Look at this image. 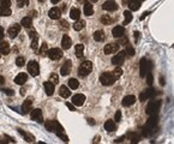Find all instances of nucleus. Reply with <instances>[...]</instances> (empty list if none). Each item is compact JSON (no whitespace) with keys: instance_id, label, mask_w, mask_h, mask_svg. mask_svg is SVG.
Instances as JSON below:
<instances>
[{"instance_id":"1","label":"nucleus","mask_w":174,"mask_h":144,"mask_svg":"<svg viewBox=\"0 0 174 144\" xmlns=\"http://www.w3.org/2000/svg\"><path fill=\"white\" fill-rule=\"evenodd\" d=\"M151 70V62L146 58H142L139 61V75L141 77H145Z\"/></svg>"},{"instance_id":"2","label":"nucleus","mask_w":174,"mask_h":144,"mask_svg":"<svg viewBox=\"0 0 174 144\" xmlns=\"http://www.w3.org/2000/svg\"><path fill=\"white\" fill-rule=\"evenodd\" d=\"M115 79H117V77L114 76V73H112V72H105V73H102L101 77H100V82L105 87L113 85Z\"/></svg>"},{"instance_id":"3","label":"nucleus","mask_w":174,"mask_h":144,"mask_svg":"<svg viewBox=\"0 0 174 144\" xmlns=\"http://www.w3.org/2000/svg\"><path fill=\"white\" fill-rule=\"evenodd\" d=\"M91 70H93V64H91V61L86 60V61H83V62L80 64V66H79V68H78V73H79L80 77H85V76H88V75L90 73Z\"/></svg>"},{"instance_id":"4","label":"nucleus","mask_w":174,"mask_h":144,"mask_svg":"<svg viewBox=\"0 0 174 144\" xmlns=\"http://www.w3.org/2000/svg\"><path fill=\"white\" fill-rule=\"evenodd\" d=\"M160 107H161V101H158V100L157 101H150L146 106L145 112H146L148 115H156L160 111Z\"/></svg>"},{"instance_id":"5","label":"nucleus","mask_w":174,"mask_h":144,"mask_svg":"<svg viewBox=\"0 0 174 144\" xmlns=\"http://www.w3.org/2000/svg\"><path fill=\"white\" fill-rule=\"evenodd\" d=\"M157 125V117L156 115H150V118L146 120L145 126H144V134L148 136Z\"/></svg>"},{"instance_id":"6","label":"nucleus","mask_w":174,"mask_h":144,"mask_svg":"<svg viewBox=\"0 0 174 144\" xmlns=\"http://www.w3.org/2000/svg\"><path fill=\"white\" fill-rule=\"evenodd\" d=\"M28 72H29V73H30L33 77L39 76V73H40V67H39L37 61L33 60V61H30V62L28 64Z\"/></svg>"},{"instance_id":"7","label":"nucleus","mask_w":174,"mask_h":144,"mask_svg":"<svg viewBox=\"0 0 174 144\" xmlns=\"http://www.w3.org/2000/svg\"><path fill=\"white\" fill-rule=\"evenodd\" d=\"M155 95H156V90L152 89V88H149V89H145L144 91L141 93V95H139V100H141V101H146V100L154 97Z\"/></svg>"},{"instance_id":"8","label":"nucleus","mask_w":174,"mask_h":144,"mask_svg":"<svg viewBox=\"0 0 174 144\" xmlns=\"http://www.w3.org/2000/svg\"><path fill=\"white\" fill-rule=\"evenodd\" d=\"M45 127H46L49 132H57V131L61 127V125H60L58 121H55V120H48L47 122H45Z\"/></svg>"},{"instance_id":"9","label":"nucleus","mask_w":174,"mask_h":144,"mask_svg":"<svg viewBox=\"0 0 174 144\" xmlns=\"http://www.w3.org/2000/svg\"><path fill=\"white\" fill-rule=\"evenodd\" d=\"M102 9H103L105 11L113 12V11L118 10V5H117V3L114 1V0H107V1H105V3H103Z\"/></svg>"},{"instance_id":"10","label":"nucleus","mask_w":174,"mask_h":144,"mask_svg":"<svg viewBox=\"0 0 174 144\" xmlns=\"http://www.w3.org/2000/svg\"><path fill=\"white\" fill-rule=\"evenodd\" d=\"M48 56L52 60H59L62 56V52L59 48H52V49L48 50Z\"/></svg>"},{"instance_id":"11","label":"nucleus","mask_w":174,"mask_h":144,"mask_svg":"<svg viewBox=\"0 0 174 144\" xmlns=\"http://www.w3.org/2000/svg\"><path fill=\"white\" fill-rule=\"evenodd\" d=\"M84 102H85V96L83 94H76V95L72 96V103L74 106L80 107V106L84 105Z\"/></svg>"},{"instance_id":"12","label":"nucleus","mask_w":174,"mask_h":144,"mask_svg":"<svg viewBox=\"0 0 174 144\" xmlns=\"http://www.w3.org/2000/svg\"><path fill=\"white\" fill-rule=\"evenodd\" d=\"M125 50L124 52H120V53H117V55H114L112 58V62L115 65V66H120L123 62H124V59H125Z\"/></svg>"},{"instance_id":"13","label":"nucleus","mask_w":174,"mask_h":144,"mask_svg":"<svg viewBox=\"0 0 174 144\" xmlns=\"http://www.w3.org/2000/svg\"><path fill=\"white\" fill-rule=\"evenodd\" d=\"M105 53L106 54H113V53H117L119 50V45L118 43H107L103 48Z\"/></svg>"},{"instance_id":"14","label":"nucleus","mask_w":174,"mask_h":144,"mask_svg":"<svg viewBox=\"0 0 174 144\" xmlns=\"http://www.w3.org/2000/svg\"><path fill=\"white\" fill-rule=\"evenodd\" d=\"M30 117H31V119H33L34 121H37V122H42V121H43L42 111H41V109H39V108H36V109L31 111V113H30Z\"/></svg>"},{"instance_id":"15","label":"nucleus","mask_w":174,"mask_h":144,"mask_svg":"<svg viewBox=\"0 0 174 144\" xmlns=\"http://www.w3.org/2000/svg\"><path fill=\"white\" fill-rule=\"evenodd\" d=\"M71 68H72V62L70 60H66L64 62V65L61 66V68H60V75L61 76H67L70 73Z\"/></svg>"},{"instance_id":"16","label":"nucleus","mask_w":174,"mask_h":144,"mask_svg":"<svg viewBox=\"0 0 174 144\" xmlns=\"http://www.w3.org/2000/svg\"><path fill=\"white\" fill-rule=\"evenodd\" d=\"M19 31H21V25H19V24H13V25H11V27L9 28V36H10V39H16L17 35L19 34Z\"/></svg>"},{"instance_id":"17","label":"nucleus","mask_w":174,"mask_h":144,"mask_svg":"<svg viewBox=\"0 0 174 144\" xmlns=\"http://www.w3.org/2000/svg\"><path fill=\"white\" fill-rule=\"evenodd\" d=\"M112 34H113L114 37H117V39H121V37L124 36V34H125V28H124L123 25H117V27L113 28Z\"/></svg>"},{"instance_id":"18","label":"nucleus","mask_w":174,"mask_h":144,"mask_svg":"<svg viewBox=\"0 0 174 144\" xmlns=\"http://www.w3.org/2000/svg\"><path fill=\"white\" fill-rule=\"evenodd\" d=\"M124 1L129 5L130 10H132V11H137V10L141 9V1L139 0H124Z\"/></svg>"},{"instance_id":"19","label":"nucleus","mask_w":174,"mask_h":144,"mask_svg":"<svg viewBox=\"0 0 174 144\" xmlns=\"http://www.w3.org/2000/svg\"><path fill=\"white\" fill-rule=\"evenodd\" d=\"M135 102H136V96H133V95H126V96L123 99V106H124V107H130V106H132Z\"/></svg>"},{"instance_id":"20","label":"nucleus","mask_w":174,"mask_h":144,"mask_svg":"<svg viewBox=\"0 0 174 144\" xmlns=\"http://www.w3.org/2000/svg\"><path fill=\"white\" fill-rule=\"evenodd\" d=\"M31 106H33V100L31 99H27L22 105V113L23 114H28L29 111L31 109Z\"/></svg>"},{"instance_id":"21","label":"nucleus","mask_w":174,"mask_h":144,"mask_svg":"<svg viewBox=\"0 0 174 144\" xmlns=\"http://www.w3.org/2000/svg\"><path fill=\"white\" fill-rule=\"evenodd\" d=\"M27 81H28V75L23 73V72H22V73H19V75H17L16 78H15V83L18 84V85H23Z\"/></svg>"},{"instance_id":"22","label":"nucleus","mask_w":174,"mask_h":144,"mask_svg":"<svg viewBox=\"0 0 174 144\" xmlns=\"http://www.w3.org/2000/svg\"><path fill=\"white\" fill-rule=\"evenodd\" d=\"M0 53L4 54V55H7L10 53V46L6 41L0 40Z\"/></svg>"},{"instance_id":"23","label":"nucleus","mask_w":174,"mask_h":144,"mask_svg":"<svg viewBox=\"0 0 174 144\" xmlns=\"http://www.w3.org/2000/svg\"><path fill=\"white\" fill-rule=\"evenodd\" d=\"M48 15H49V17L52 19H59L61 17V10H59L58 7H53V9L49 10V13Z\"/></svg>"},{"instance_id":"24","label":"nucleus","mask_w":174,"mask_h":144,"mask_svg":"<svg viewBox=\"0 0 174 144\" xmlns=\"http://www.w3.org/2000/svg\"><path fill=\"white\" fill-rule=\"evenodd\" d=\"M43 87H45V91H46V94L47 95H49V96H52L53 94H54V84L52 83V82H46L45 84H43Z\"/></svg>"},{"instance_id":"25","label":"nucleus","mask_w":174,"mask_h":144,"mask_svg":"<svg viewBox=\"0 0 174 144\" xmlns=\"http://www.w3.org/2000/svg\"><path fill=\"white\" fill-rule=\"evenodd\" d=\"M71 46H72L71 39H70L67 35H64V36H62V40H61V47H62L64 49H68Z\"/></svg>"},{"instance_id":"26","label":"nucleus","mask_w":174,"mask_h":144,"mask_svg":"<svg viewBox=\"0 0 174 144\" xmlns=\"http://www.w3.org/2000/svg\"><path fill=\"white\" fill-rule=\"evenodd\" d=\"M59 94H60V96H61V97L67 99V97L71 95V91L68 90V88H67V87L61 85V87H60V89H59Z\"/></svg>"},{"instance_id":"27","label":"nucleus","mask_w":174,"mask_h":144,"mask_svg":"<svg viewBox=\"0 0 174 144\" xmlns=\"http://www.w3.org/2000/svg\"><path fill=\"white\" fill-rule=\"evenodd\" d=\"M70 17L74 21H78L79 17H80V11L77 9V7H72L71 11H70Z\"/></svg>"},{"instance_id":"28","label":"nucleus","mask_w":174,"mask_h":144,"mask_svg":"<svg viewBox=\"0 0 174 144\" xmlns=\"http://www.w3.org/2000/svg\"><path fill=\"white\" fill-rule=\"evenodd\" d=\"M105 33L102 31V30H97V31H95L94 33V40L95 41H97V42H102V41H105Z\"/></svg>"},{"instance_id":"29","label":"nucleus","mask_w":174,"mask_h":144,"mask_svg":"<svg viewBox=\"0 0 174 144\" xmlns=\"http://www.w3.org/2000/svg\"><path fill=\"white\" fill-rule=\"evenodd\" d=\"M105 128H106V131H108V132L115 131V122H114L113 120H107V121L105 122Z\"/></svg>"},{"instance_id":"30","label":"nucleus","mask_w":174,"mask_h":144,"mask_svg":"<svg viewBox=\"0 0 174 144\" xmlns=\"http://www.w3.org/2000/svg\"><path fill=\"white\" fill-rule=\"evenodd\" d=\"M84 13H85L86 16H93V13H94V7H93V5H91L90 3H85V5H84Z\"/></svg>"},{"instance_id":"31","label":"nucleus","mask_w":174,"mask_h":144,"mask_svg":"<svg viewBox=\"0 0 174 144\" xmlns=\"http://www.w3.org/2000/svg\"><path fill=\"white\" fill-rule=\"evenodd\" d=\"M76 55L77 58H82L84 55V46L82 43H78L76 46Z\"/></svg>"},{"instance_id":"32","label":"nucleus","mask_w":174,"mask_h":144,"mask_svg":"<svg viewBox=\"0 0 174 144\" xmlns=\"http://www.w3.org/2000/svg\"><path fill=\"white\" fill-rule=\"evenodd\" d=\"M18 131H19V133H21V134H22V136L24 137V139H25L27 142H29V143L34 142V139H35V138H34V136H33V134H29V133L24 132V131H23V130H21V128H19Z\"/></svg>"},{"instance_id":"33","label":"nucleus","mask_w":174,"mask_h":144,"mask_svg":"<svg viewBox=\"0 0 174 144\" xmlns=\"http://www.w3.org/2000/svg\"><path fill=\"white\" fill-rule=\"evenodd\" d=\"M21 24L24 27V28H31V24H33V19L30 17H24L21 22Z\"/></svg>"},{"instance_id":"34","label":"nucleus","mask_w":174,"mask_h":144,"mask_svg":"<svg viewBox=\"0 0 174 144\" xmlns=\"http://www.w3.org/2000/svg\"><path fill=\"white\" fill-rule=\"evenodd\" d=\"M84 25H85V22L82 21V19H78V21L73 24V29H74L76 31H79V30H82V29L84 28Z\"/></svg>"},{"instance_id":"35","label":"nucleus","mask_w":174,"mask_h":144,"mask_svg":"<svg viewBox=\"0 0 174 144\" xmlns=\"http://www.w3.org/2000/svg\"><path fill=\"white\" fill-rule=\"evenodd\" d=\"M68 87H70V89H78V87H79V82L76 79V78H71L70 81H68Z\"/></svg>"},{"instance_id":"36","label":"nucleus","mask_w":174,"mask_h":144,"mask_svg":"<svg viewBox=\"0 0 174 144\" xmlns=\"http://www.w3.org/2000/svg\"><path fill=\"white\" fill-rule=\"evenodd\" d=\"M11 9L10 7H3V6H0V16H10L11 15Z\"/></svg>"},{"instance_id":"37","label":"nucleus","mask_w":174,"mask_h":144,"mask_svg":"<svg viewBox=\"0 0 174 144\" xmlns=\"http://www.w3.org/2000/svg\"><path fill=\"white\" fill-rule=\"evenodd\" d=\"M101 22H102V24H106V25H108V24H112L113 19L109 17V15H103V16L101 17Z\"/></svg>"},{"instance_id":"38","label":"nucleus","mask_w":174,"mask_h":144,"mask_svg":"<svg viewBox=\"0 0 174 144\" xmlns=\"http://www.w3.org/2000/svg\"><path fill=\"white\" fill-rule=\"evenodd\" d=\"M127 137H129V139H131L132 143H137V142H139V139H141V136L137 134V133H129Z\"/></svg>"},{"instance_id":"39","label":"nucleus","mask_w":174,"mask_h":144,"mask_svg":"<svg viewBox=\"0 0 174 144\" xmlns=\"http://www.w3.org/2000/svg\"><path fill=\"white\" fill-rule=\"evenodd\" d=\"M124 17H125V21H124V24H129L131 21H132V13L130 11H125L124 12Z\"/></svg>"},{"instance_id":"40","label":"nucleus","mask_w":174,"mask_h":144,"mask_svg":"<svg viewBox=\"0 0 174 144\" xmlns=\"http://www.w3.org/2000/svg\"><path fill=\"white\" fill-rule=\"evenodd\" d=\"M40 54H41L42 56L48 55V46H47V43H42L41 49H40Z\"/></svg>"},{"instance_id":"41","label":"nucleus","mask_w":174,"mask_h":144,"mask_svg":"<svg viewBox=\"0 0 174 144\" xmlns=\"http://www.w3.org/2000/svg\"><path fill=\"white\" fill-rule=\"evenodd\" d=\"M37 46H39V36L35 35L34 37H31V48L37 49Z\"/></svg>"},{"instance_id":"42","label":"nucleus","mask_w":174,"mask_h":144,"mask_svg":"<svg viewBox=\"0 0 174 144\" xmlns=\"http://www.w3.org/2000/svg\"><path fill=\"white\" fill-rule=\"evenodd\" d=\"M125 54H126L127 56H133V54H135V49H133L131 46H127L126 49H125Z\"/></svg>"},{"instance_id":"43","label":"nucleus","mask_w":174,"mask_h":144,"mask_svg":"<svg viewBox=\"0 0 174 144\" xmlns=\"http://www.w3.org/2000/svg\"><path fill=\"white\" fill-rule=\"evenodd\" d=\"M24 64H25V59H24L23 56H18V58L16 59V65H17V66L22 67V66H24Z\"/></svg>"},{"instance_id":"44","label":"nucleus","mask_w":174,"mask_h":144,"mask_svg":"<svg viewBox=\"0 0 174 144\" xmlns=\"http://www.w3.org/2000/svg\"><path fill=\"white\" fill-rule=\"evenodd\" d=\"M49 82H52L53 84H58L59 83V76L57 73H53L51 77H49Z\"/></svg>"},{"instance_id":"45","label":"nucleus","mask_w":174,"mask_h":144,"mask_svg":"<svg viewBox=\"0 0 174 144\" xmlns=\"http://www.w3.org/2000/svg\"><path fill=\"white\" fill-rule=\"evenodd\" d=\"M113 73H114V76H115L117 78H119V77L123 75V70H121L119 66H117V67H115V70L113 71Z\"/></svg>"},{"instance_id":"46","label":"nucleus","mask_w":174,"mask_h":144,"mask_svg":"<svg viewBox=\"0 0 174 144\" xmlns=\"http://www.w3.org/2000/svg\"><path fill=\"white\" fill-rule=\"evenodd\" d=\"M28 3H29V0H17V4L19 7H24L25 5H28Z\"/></svg>"},{"instance_id":"47","label":"nucleus","mask_w":174,"mask_h":144,"mask_svg":"<svg viewBox=\"0 0 174 144\" xmlns=\"http://www.w3.org/2000/svg\"><path fill=\"white\" fill-rule=\"evenodd\" d=\"M1 6L3 7H10L11 6V0H1Z\"/></svg>"},{"instance_id":"48","label":"nucleus","mask_w":174,"mask_h":144,"mask_svg":"<svg viewBox=\"0 0 174 144\" xmlns=\"http://www.w3.org/2000/svg\"><path fill=\"white\" fill-rule=\"evenodd\" d=\"M146 82H148V84H149V85H151V84H152V75L150 73V72L146 75Z\"/></svg>"},{"instance_id":"49","label":"nucleus","mask_w":174,"mask_h":144,"mask_svg":"<svg viewBox=\"0 0 174 144\" xmlns=\"http://www.w3.org/2000/svg\"><path fill=\"white\" fill-rule=\"evenodd\" d=\"M3 91H4L6 95H9V96H12V95L15 94V91H13L12 89H3Z\"/></svg>"},{"instance_id":"50","label":"nucleus","mask_w":174,"mask_h":144,"mask_svg":"<svg viewBox=\"0 0 174 144\" xmlns=\"http://www.w3.org/2000/svg\"><path fill=\"white\" fill-rule=\"evenodd\" d=\"M114 119H115L117 121H120V120H121V112H120V111H117V113H115V115H114Z\"/></svg>"},{"instance_id":"51","label":"nucleus","mask_w":174,"mask_h":144,"mask_svg":"<svg viewBox=\"0 0 174 144\" xmlns=\"http://www.w3.org/2000/svg\"><path fill=\"white\" fill-rule=\"evenodd\" d=\"M66 107H67L70 111H74V105H73V103H68V102H67V103H66Z\"/></svg>"},{"instance_id":"52","label":"nucleus","mask_w":174,"mask_h":144,"mask_svg":"<svg viewBox=\"0 0 174 144\" xmlns=\"http://www.w3.org/2000/svg\"><path fill=\"white\" fill-rule=\"evenodd\" d=\"M4 35H5V34H4V29H3L1 27H0V40H3V39H4Z\"/></svg>"},{"instance_id":"53","label":"nucleus","mask_w":174,"mask_h":144,"mask_svg":"<svg viewBox=\"0 0 174 144\" xmlns=\"http://www.w3.org/2000/svg\"><path fill=\"white\" fill-rule=\"evenodd\" d=\"M60 23H61V27H62V28H67V27H68V25H67V22H66V21H61Z\"/></svg>"},{"instance_id":"54","label":"nucleus","mask_w":174,"mask_h":144,"mask_svg":"<svg viewBox=\"0 0 174 144\" xmlns=\"http://www.w3.org/2000/svg\"><path fill=\"white\" fill-rule=\"evenodd\" d=\"M4 83H5V78L3 76H0V85H3Z\"/></svg>"},{"instance_id":"55","label":"nucleus","mask_w":174,"mask_h":144,"mask_svg":"<svg viewBox=\"0 0 174 144\" xmlns=\"http://www.w3.org/2000/svg\"><path fill=\"white\" fill-rule=\"evenodd\" d=\"M148 15H149V12H144V13H143V16L141 17V21H143V19H144V18H145Z\"/></svg>"},{"instance_id":"56","label":"nucleus","mask_w":174,"mask_h":144,"mask_svg":"<svg viewBox=\"0 0 174 144\" xmlns=\"http://www.w3.org/2000/svg\"><path fill=\"white\" fill-rule=\"evenodd\" d=\"M88 122H89L90 125H95V121H94V119H88Z\"/></svg>"},{"instance_id":"57","label":"nucleus","mask_w":174,"mask_h":144,"mask_svg":"<svg viewBox=\"0 0 174 144\" xmlns=\"http://www.w3.org/2000/svg\"><path fill=\"white\" fill-rule=\"evenodd\" d=\"M96 142H100V136L95 137V139H94V143H96Z\"/></svg>"},{"instance_id":"58","label":"nucleus","mask_w":174,"mask_h":144,"mask_svg":"<svg viewBox=\"0 0 174 144\" xmlns=\"http://www.w3.org/2000/svg\"><path fill=\"white\" fill-rule=\"evenodd\" d=\"M51 1H52V4H58L60 0H51Z\"/></svg>"},{"instance_id":"59","label":"nucleus","mask_w":174,"mask_h":144,"mask_svg":"<svg viewBox=\"0 0 174 144\" xmlns=\"http://www.w3.org/2000/svg\"><path fill=\"white\" fill-rule=\"evenodd\" d=\"M160 81H161V85H163V84H164V82H163V78H162V77L160 78Z\"/></svg>"},{"instance_id":"60","label":"nucleus","mask_w":174,"mask_h":144,"mask_svg":"<svg viewBox=\"0 0 174 144\" xmlns=\"http://www.w3.org/2000/svg\"><path fill=\"white\" fill-rule=\"evenodd\" d=\"M78 1H79V3H84V4H85V3H86V0H78Z\"/></svg>"},{"instance_id":"61","label":"nucleus","mask_w":174,"mask_h":144,"mask_svg":"<svg viewBox=\"0 0 174 144\" xmlns=\"http://www.w3.org/2000/svg\"><path fill=\"white\" fill-rule=\"evenodd\" d=\"M90 1H91V3H96V1H97V0H90Z\"/></svg>"},{"instance_id":"62","label":"nucleus","mask_w":174,"mask_h":144,"mask_svg":"<svg viewBox=\"0 0 174 144\" xmlns=\"http://www.w3.org/2000/svg\"><path fill=\"white\" fill-rule=\"evenodd\" d=\"M39 1H41V3H43V1H45V0H39Z\"/></svg>"},{"instance_id":"63","label":"nucleus","mask_w":174,"mask_h":144,"mask_svg":"<svg viewBox=\"0 0 174 144\" xmlns=\"http://www.w3.org/2000/svg\"><path fill=\"white\" fill-rule=\"evenodd\" d=\"M139 1H141V3H142V1H144V0H139Z\"/></svg>"}]
</instances>
